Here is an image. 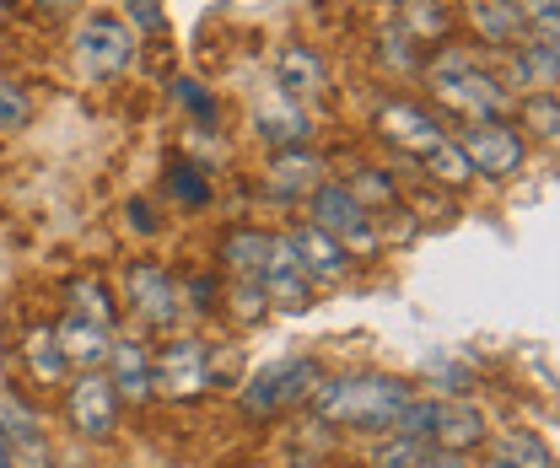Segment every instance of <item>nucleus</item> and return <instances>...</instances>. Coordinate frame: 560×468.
Masks as SVG:
<instances>
[{"mask_svg":"<svg viewBox=\"0 0 560 468\" xmlns=\"http://www.w3.org/2000/svg\"><path fill=\"white\" fill-rule=\"evenodd\" d=\"M420 167H425V178H431V184H442V189H464V184L475 178V167H469V156L458 151V140H453V134H447L436 151H425V156H420Z\"/></svg>","mask_w":560,"mask_h":468,"instance_id":"nucleus-23","label":"nucleus"},{"mask_svg":"<svg viewBox=\"0 0 560 468\" xmlns=\"http://www.w3.org/2000/svg\"><path fill=\"white\" fill-rule=\"evenodd\" d=\"M195 307H200V313L215 307V285H210V280H195Z\"/></svg>","mask_w":560,"mask_h":468,"instance_id":"nucleus-39","label":"nucleus"},{"mask_svg":"<svg viewBox=\"0 0 560 468\" xmlns=\"http://www.w3.org/2000/svg\"><path fill=\"white\" fill-rule=\"evenodd\" d=\"M173 97H178L195 119H206V125L215 119V103H210V92L200 86V81H173Z\"/></svg>","mask_w":560,"mask_h":468,"instance_id":"nucleus-34","label":"nucleus"},{"mask_svg":"<svg viewBox=\"0 0 560 468\" xmlns=\"http://www.w3.org/2000/svg\"><path fill=\"white\" fill-rule=\"evenodd\" d=\"M377 55H383V66H399V70H416L420 55H416V38L399 27V33H383L377 38Z\"/></svg>","mask_w":560,"mask_h":468,"instance_id":"nucleus-32","label":"nucleus"},{"mask_svg":"<svg viewBox=\"0 0 560 468\" xmlns=\"http://www.w3.org/2000/svg\"><path fill=\"white\" fill-rule=\"evenodd\" d=\"M346 189L366 204V210H388V204H399V195H394V178H383L377 167H361V173H355V184H346Z\"/></svg>","mask_w":560,"mask_h":468,"instance_id":"nucleus-30","label":"nucleus"},{"mask_svg":"<svg viewBox=\"0 0 560 468\" xmlns=\"http://www.w3.org/2000/svg\"><path fill=\"white\" fill-rule=\"evenodd\" d=\"M259 285H265L270 302L291 307V313L313 302V280H307V269H302V259H296V248H291L285 232L270 237V259H265V269H259Z\"/></svg>","mask_w":560,"mask_h":468,"instance_id":"nucleus-11","label":"nucleus"},{"mask_svg":"<svg viewBox=\"0 0 560 468\" xmlns=\"http://www.w3.org/2000/svg\"><path fill=\"white\" fill-rule=\"evenodd\" d=\"M399 11H405V22H399V27H405L416 44H442V38H447V27H453L442 0H405Z\"/></svg>","mask_w":560,"mask_h":468,"instance_id":"nucleus-25","label":"nucleus"},{"mask_svg":"<svg viewBox=\"0 0 560 468\" xmlns=\"http://www.w3.org/2000/svg\"><path fill=\"white\" fill-rule=\"evenodd\" d=\"M167 189H173V200H178V204H195V210L210 200L206 178H200L195 167H173V173H167Z\"/></svg>","mask_w":560,"mask_h":468,"instance_id":"nucleus-33","label":"nucleus"},{"mask_svg":"<svg viewBox=\"0 0 560 468\" xmlns=\"http://www.w3.org/2000/svg\"><path fill=\"white\" fill-rule=\"evenodd\" d=\"M458 151L469 156V167L490 178V184H506V178H517L523 173V162H528V140L517 125H506V119H469L464 130H458Z\"/></svg>","mask_w":560,"mask_h":468,"instance_id":"nucleus-5","label":"nucleus"},{"mask_svg":"<svg viewBox=\"0 0 560 468\" xmlns=\"http://www.w3.org/2000/svg\"><path fill=\"white\" fill-rule=\"evenodd\" d=\"M66 468H92V464H81V458H70V464Z\"/></svg>","mask_w":560,"mask_h":468,"instance_id":"nucleus-44","label":"nucleus"},{"mask_svg":"<svg viewBox=\"0 0 560 468\" xmlns=\"http://www.w3.org/2000/svg\"><path fill=\"white\" fill-rule=\"evenodd\" d=\"M285 237H291V248H296V259H302V269H307L313 285H340L350 274V254L335 243V237H324L318 226H291Z\"/></svg>","mask_w":560,"mask_h":468,"instance_id":"nucleus-13","label":"nucleus"},{"mask_svg":"<svg viewBox=\"0 0 560 468\" xmlns=\"http://www.w3.org/2000/svg\"><path fill=\"white\" fill-rule=\"evenodd\" d=\"M70 49H75L81 81H114V75H125L130 60H136V33H130V22H119L114 11H92V16H81Z\"/></svg>","mask_w":560,"mask_h":468,"instance_id":"nucleus-3","label":"nucleus"},{"mask_svg":"<svg viewBox=\"0 0 560 468\" xmlns=\"http://www.w3.org/2000/svg\"><path fill=\"white\" fill-rule=\"evenodd\" d=\"M318 383H324V372H318V361H307V355L270 361V366H265V372H254V383L243 388V414H248V420L280 414L285 403L313 399V394H318Z\"/></svg>","mask_w":560,"mask_h":468,"instance_id":"nucleus-6","label":"nucleus"},{"mask_svg":"<svg viewBox=\"0 0 560 468\" xmlns=\"http://www.w3.org/2000/svg\"><path fill=\"white\" fill-rule=\"evenodd\" d=\"M431 420H436V399H410L405 409H399V414H394L388 436H405V442L431 447Z\"/></svg>","mask_w":560,"mask_h":468,"instance_id":"nucleus-28","label":"nucleus"},{"mask_svg":"<svg viewBox=\"0 0 560 468\" xmlns=\"http://www.w3.org/2000/svg\"><path fill=\"white\" fill-rule=\"evenodd\" d=\"M318 173H324V162L307 145H285L265 173V189H270V200H307L318 189Z\"/></svg>","mask_w":560,"mask_h":468,"instance_id":"nucleus-14","label":"nucleus"},{"mask_svg":"<svg viewBox=\"0 0 560 468\" xmlns=\"http://www.w3.org/2000/svg\"><path fill=\"white\" fill-rule=\"evenodd\" d=\"M512 108H517V119L539 134V140H556L560 134V97L556 92H523V103H512Z\"/></svg>","mask_w":560,"mask_h":468,"instance_id":"nucleus-27","label":"nucleus"},{"mask_svg":"<svg viewBox=\"0 0 560 468\" xmlns=\"http://www.w3.org/2000/svg\"><path fill=\"white\" fill-rule=\"evenodd\" d=\"M103 366H108V383H114L119 399H136V403L151 399V350H145V344H136V339H114Z\"/></svg>","mask_w":560,"mask_h":468,"instance_id":"nucleus-17","label":"nucleus"},{"mask_svg":"<svg viewBox=\"0 0 560 468\" xmlns=\"http://www.w3.org/2000/svg\"><path fill=\"white\" fill-rule=\"evenodd\" d=\"M125 11H130L136 33H156L162 27V0H125Z\"/></svg>","mask_w":560,"mask_h":468,"instance_id":"nucleus-37","label":"nucleus"},{"mask_svg":"<svg viewBox=\"0 0 560 468\" xmlns=\"http://www.w3.org/2000/svg\"><path fill=\"white\" fill-rule=\"evenodd\" d=\"M550 468H556V464H550Z\"/></svg>","mask_w":560,"mask_h":468,"instance_id":"nucleus-45","label":"nucleus"},{"mask_svg":"<svg viewBox=\"0 0 560 468\" xmlns=\"http://www.w3.org/2000/svg\"><path fill=\"white\" fill-rule=\"evenodd\" d=\"M512 81L528 92H556L560 86V44L556 38H523L512 49Z\"/></svg>","mask_w":560,"mask_h":468,"instance_id":"nucleus-18","label":"nucleus"},{"mask_svg":"<svg viewBox=\"0 0 560 468\" xmlns=\"http://www.w3.org/2000/svg\"><path fill=\"white\" fill-rule=\"evenodd\" d=\"M490 468H550V442L534 431H501L490 447Z\"/></svg>","mask_w":560,"mask_h":468,"instance_id":"nucleus-22","label":"nucleus"},{"mask_svg":"<svg viewBox=\"0 0 560 468\" xmlns=\"http://www.w3.org/2000/svg\"><path fill=\"white\" fill-rule=\"evenodd\" d=\"M416 399L410 383L399 377H383V372H361V377H340V383H318L313 409L329 420V425H350V431H372V436H388L394 414Z\"/></svg>","mask_w":560,"mask_h":468,"instance_id":"nucleus-1","label":"nucleus"},{"mask_svg":"<svg viewBox=\"0 0 560 468\" xmlns=\"http://www.w3.org/2000/svg\"><path fill=\"white\" fill-rule=\"evenodd\" d=\"M0 468H11V447H5V436H0Z\"/></svg>","mask_w":560,"mask_h":468,"instance_id":"nucleus-42","label":"nucleus"},{"mask_svg":"<svg viewBox=\"0 0 560 468\" xmlns=\"http://www.w3.org/2000/svg\"><path fill=\"white\" fill-rule=\"evenodd\" d=\"M416 468H469V464H464V453H447V447H425Z\"/></svg>","mask_w":560,"mask_h":468,"instance_id":"nucleus-38","label":"nucleus"},{"mask_svg":"<svg viewBox=\"0 0 560 468\" xmlns=\"http://www.w3.org/2000/svg\"><path fill=\"white\" fill-rule=\"evenodd\" d=\"M486 442V414L480 403L469 399H447L436 403V420H431V447H447V453H469Z\"/></svg>","mask_w":560,"mask_h":468,"instance_id":"nucleus-15","label":"nucleus"},{"mask_svg":"<svg viewBox=\"0 0 560 468\" xmlns=\"http://www.w3.org/2000/svg\"><path fill=\"white\" fill-rule=\"evenodd\" d=\"M307 226L335 237L346 254H372L377 248V221H372V210L355 200L346 184H318L307 195Z\"/></svg>","mask_w":560,"mask_h":468,"instance_id":"nucleus-4","label":"nucleus"},{"mask_svg":"<svg viewBox=\"0 0 560 468\" xmlns=\"http://www.w3.org/2000/svg\"><path fill=\"white\" fill-rule=\"evenodd\" d=\"M259 140H270L276 151H285V145H307L313 140V125H307V114H302V103H280V108H259Z\"/></svg>","mask_w":560,"mask_h":468,"instance_id":"nucleus-21","label":"nucleus"},{"mask_svg":"<svg viewBox=\"0 0 560 468\" xmlns=\"http://www.w3.org/2000/svg\"><path fill=\"white\" fill-rule=\"evenodd\" d=\"M265 259H270V237L259 226H232L221 237V265L232 269V280H259Z\"/></svg>","mask_w":560,"mask_h":468,"instance_id":"nucleus-20","label":"nucleus"},{"mask_svg":"<svg viewBox=\"0 0 560 468\" xmlns=\"http://www.w3.org/2000/svg\"><path fill=\"white\" fill-rule=\"evenodd\" d=\"M431 92H436V103H447L453 114H464V119H506L512 114V92H506V81L495 75V70L480 66V55H469V49H442L431 66Z\"/></svg>","mask_w":560,"mask_h":468,"instance_id":"nucleus-2","label":"nucleus"},{"mask_svg":"<svg viewBox=\"0 0 560 468\" xmlns=\"http://www.w3.org/2000/svg\"><path fill=\"white\" fill-rule=\"evenodd\" d=\"M130 226H140V232H151V210H145V204H130Z\"/></svg>","mask_w":560,"mask_h":468,"instance_id":"nucleus-40","label":"nucleus"},{"mask_svg":"<svg viewBox=\"0 0 560 468\" xmlns=\"http://www.w3.org/2000/svg\"><path fill=\"white\" fill-rule=\"evenodd\" d=\"M55 339H60V350H66L70 366H103L108 361V344H114V329H103V324H92V318H75L70 313L66 324L55 329Z\"/></svg>","mask_w":560,"mask_h":468,"instance_id":"nucleus-19","label":"nucleus"},{"mask_svg":"<svg viewBox=\"0 0 560 468\" xmlns=\"http://www.w3.org/2000/svg\"><path fill=\"white\" fill-rule=\"evenodd\" d=\"M27 119H33V97H27V86H22L16 75H0V134L27 130Z\"/></svg>","mask_w":560,"mask_h":468,"instance_id":"nucleus-29","label":"nucleus"},{"mask_svg":"<svg viewBox=\"0 0 560 468\" xmlns=\"http://www.w3.org/2000/svg\"><path fill=\"white\" fill-rule=\"evenodd\" d=\"M276 86L291 97V103H318V97L329 92L324 55H313L307 44H285L276 55Z\"/></svg>","mask_w":560,"mask_h":468,"instance_id":"nucleus-12","label":"nucleus"},{"mask_svg":"<svg viewBox=\"0 0 560 468\" xmlns=\"http://www.w3.org/2000/svg\"><path fill=\"white\" fill-rule=\"evenodd\" d=\"M377 134H383L394 151L416 156V162L447 140L442 119H436L431 108H420V103H383V108H377Z\"/></svg>","mask_w":560,"mask_h":468,"instance_id":"nucleus-9","label":"nucleus"},{"mask_svg":"<svg viewBox=\"0 0 560 468\" xmlns=\"http://www.w3.org/2000/svg\"><path fill=\"white\" fill-rule=\"evenodd\" d=\"M66 420L81 442H108V436H114V425H119V394H114V383H108L97 366L70 383Z\"/></svg>","mask_w":560,"mask_h":468,"instance_id":"nucleus-8","label":"nucleus"},{"mask_svg":"<svg viewBox=\"0 0 560 468\" xmlns=\"http://www.w3.org/2000/svg\"><path fill=\"white\" fill-rule=\"evenodd\" d=\"M125 296H130V313L151 329H167L178 318V285L162 265H130L125 269Z\"/></svg>","mask_w":560,"mask_h":468,"instance_id":"nucleus-10","label":"nucleus"},{"mask_svg":"<svg viewBox=\"0 0 560 468\" xmlns=\"http://www.w3.org/2000/svg\"><path fill=\"white\" fill-rule=\"evenodd\" d=\"M38 5H44V11H70L75 0H38Z\"/></svg>","mask_w":560,"mask_h":468,"instance_id":"nucleus-41","label":"nucleus"},{"mask_svg":"<svg viewBox=\"0 0 560 468\" xmlns=\"http://www.w3.org/2000/svg\"><path fill=\"white\" fill-rule=\"evenodd\" d=\"M523 16H528V27H539V38H556V11L560 0H512Z\"/></svg>","mask_w":560,"mask_h":468,"instance_id":"nucleus-35","label":"nucleus"},{"mask_svg":"<svg viewBox=\"0 0 560 468\" xmlns=\"http://www.w3.org/2000/svg\"><path fill=\"white\" fill-rule=\"evenodd\" d=\"M464 11H469L480 44H490V49H517L528 38V16L512 0H464Z\"/></svg>","mask_w":560,"mask_h":468,"instance_id":"nucleus-16","label":"nucleus"},{"mask_svg":"<svg viewBox=\"0 0 560 468\" xmlns=\"http://www.w3.org/2000/svg\"><path fill=\"white\" fill-rule=\"evenodd\" d=\"M265 307H270V296H265L259 280H232V313H237V324H259Z\"/></svg>","mask_w":560,"mask_h":468,"instance_id":"nucleus-31","label":"nucleus"},{"mask_svg":"<svg viewBox=\"0 0 560 468\" xmlns=\"http://www.w3.org/2000/svg\"><path fill=\"white\" fill-rule=\"evenodd\" d=\"M27 366H33V377L49 383V388L70 372V361H66V350H60V339H55V329H33V335H27Z\"/></svg>","mask_w":560,"mask_h":468,"instance_id":"nucleus-26","label":"nucleus"},{"mask_svg":"<svg viewBox=\"0 0 560 468\" xmlns=\"http://www.w3.org/2000/svg\"><path fill=\"white\" fill-rule=\"evenodd\" d=\"M5 16H11V5H5V0H0V27H5Z\"/></svg>","mask_w":560,"mask_h":468,"instance_id":"nucleus-43","label":"nucleus"},{"mask_svg":"<svg viewBox=\"0 0 560 468\" xmlns=\"http://www.w3.org/2000/svg\"><path fill=\"white\" fill-rule=\"evenodd\" d=\"M206 388H210L206 339H173L162 355H151V394H162V399H200Z\"/></svg>","mask_w":560,"mask_h":468,"instance_id":"nucleus-7","label":"nucleus"},{"mask_svg":"<svg viewBox=\"0 0 560 468\" xmlns=\"http://www.w3.org/2000/svg\"><path fill=\"white\" fill-rule=\"evenodd\" d=\"M420 453H425L420 442H405V436H394V447H383V453H377V468H416Z\"/></svg>","mask_w":560,"mask_h":468,"instance_id":"nucleus-36","label":"nucleus"},{"mask_svg":"<svg viewBox=\"0 0 560 468\" xmlns=\"http://www.w3.org/2000/svg\"><path fill=\"white\" fill-rule=\"evenodd\" d=\"M66 296H70V313H75V318H92V324L114 329V296H108V285H103V280L81 274V280H70L66 285Z\"/></svg>","mask_w":560,"mask_h":468,"instance_id":"nucleus-24","label":"nucleus"}]
</instances>
